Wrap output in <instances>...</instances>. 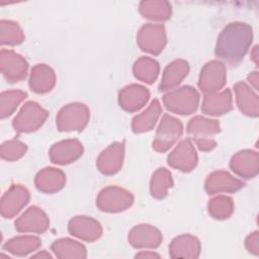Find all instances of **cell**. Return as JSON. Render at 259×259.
<instances>
[{
  "label": "cell",
  "mask_w": 259,
  "mask_h": 259,
  "mask_svg": "<svg viewBox=\"0 0 259 259\" xmlns=\"http://www.w3.org/2000/svg\"><path fill=\"white\" fill-rule=\"evenodd\" d=\"M252 41V28L245 23H231L218 37L215 55L231 64L240 62Z\"/></svg>",
  "instance_id": "6da1fadb"
},
{
  "label": "cell",
  "mask_w": 259,
  "mask_h": 259,
  "mask_svg": "<svg viewBox=\"0 0 259 259\" xmlns=\"http://www.w3.org/2000/svg\"><path fill=\"white\" fill-rule=\"evenodd\" d=\"M198 100L197 92L189 86H184L164 96L166 107L170 111L179 114H190L193 112L197 107Z\"/></svg>",
  "instance_id": "7a4b0ae2"
},
{
  "label": "cell",
  "mask_w": 259,
  "mask_h": 259,
  "mask_svg": "<svg viewBox=\"0 0 259 259\" xmlns=\"http://www.w3.org/2000/svg\"><path fill=\"white\" fill-rule=\"evenodd\" d=\"M219 132L220 124L217 120L196 116L188 123V133L192 135L198 148L202 151H209L215 147V142L211 139V136Z\"/></svg>",
  "instance_id": "3957f363"
},
{
  "label": "cell",
  "mask_w": 259,
  "mask_h": 259,
  "mask_svg": "<svg viewBox=\"0 0 259 259\" xmlns=\"http://www.w3.org/2000/svg\"><path fill=\"white\" fill-rule=\"evenodd\" d=\"M48 116V112L35 102H27L13 120V126L18 132H32L39 127Z\"/></svg>",
  "instance_id": "277c9868"
},
{
  "label": "cell",
  "mask_w": 259,
  "mask_h": 259,
  "mask_svg": "<svg viewBox=\"0 0 259 259\" xmlns=\"http://www.w3.org/2000/svg\"><path fill=\"white\" fill-rule=\"evenodd\" d=\"M182 135V123L180 120L165 114L158 127L153 147L159 152L168 150Z\"/></svg>",
  "instance_id": "5b68a950"
},
{
  "label": "cell",
  "mask_w": 259,
  "mask_h": 259,
  "mask_svg": "<svg viewBox=\"0 0 259 259\" xmlns=\"http://www.w3.org/2000/svg\"><path fill=\"white\" fill-rule=\"evenodd\" d=\"M88 117L89 111L84 104H69L59 112L58 126L60 131H80L86 125Z\"/></svg>",
  "instance_id": "8992f818"
},
{
  "label": "cell",
  "mask_w": 259,
  "mask_h": 259,
  "mask_svg": "<svg viewBox=\"0 0 259 259\" xmlns=\"http://www.w3.org/2000/svg\"><path fill=\"white\" fill-rule=\"evenodd\" d=\"M130 192L118 187H107L103 189L97 198V205L103 211H120L133 203Z\"/></svg>",
  "instance_id": "52a82bcc"
},
{
  "label": "cell",
  "mask_w": 259,
  "mask_h": 259,
  "mask_svg": "<svg viewBox=\"0 0 259 259\" xmlns=\"http://www.w3.org/2000/svg\"><path fill=\"white\" fill-rule=\"evenodd\" d=\"M1 72L9 82H17L25 78L27 71L26 61L12 51H1Z\"/></svg>",
  "instance_id": "ba28073f"
},
{
  "label": "cell",
  "mask_w": 259,
  "mask_h": 259,
  "mask_svg": "<svg viewBox=\"0 0 259 259\" xmlns=\"http://www.w3.org/2000/svg\"><path fill=\"white\" fill-rule=\"evenodd\" d=\"M226 74L224 64L218 61L207 63L201 71L199 77V87L201 91L213 93L225 84Z\"/></svg>",
  "instance_id": "9c48e42d"
},
{
  "label": "cell",
  "mask_w": 259,
  "mask_h": 259,
  "mask_svg": "<svg viewBox=\"0 0 259 259\" xmlns=\"http://www.w3.org/2000/svg\"><path fill=\"white\" fill-rule=\"evenodd\" d=\"M138 42L141 49L151 54H159L165 44V31L161 25H145L139 32Z\"/></svg>",
  "instance_id": "30bf717a"
},
{
  "label": "cell",
  "mask_w": 259,
  "mask_h": 259,
  "mask_svg": "<svg viewBox=\"0 0 259 259\" xmlns=\"http://www.w3.org/2000/svg\"><path fill=\"white\" fill-rule=\"evenodd\" d=\"M197 163L195 150L189 140L182 141L169 155L168 164L181 171H190Z\"/></svg>",
  "instance_id": "8fae6325"
},
{
  "label": "cell",
  "mask_w": 259,
  "mask_h": 259,
  "mask_svg": "<svg viewBox=\"0 0 259 259\" xmlns=\"http://www.w3.org/2000/svg\"><path fill=\"white\" fill-rule=\"evenodd\" d=\"M29 193L21 185H13L2 197L1 213L5 218L15 215L28 201Z\"/></svg>",
  "instance_id": "7c38bea8"
},
{
  "label": "cell",
  "mask_w": 259,
  "mask_h": 259,
  "mask_svg": "<svg viewBox=\"0 0 259 259\" xmlns=\"http://www.w3.org/2000/svg\"><path fill=\"white\" fill-rule=\"evenodd\" d=\"M15 228L19 232L42 233L49 228V220L40 208L31 206L15 222Z\"/></svg>",
  "instance_id": "4fadbf2b"
},
{
  "label": "cell",
  "mask_w": 259,
  "mask_h": 259,
  "mask_svg": "<svg viewBox=\"0 0 259 259\" xmlns=\"http://www.w3.org/2000/svg\"><path fill=\"white\" fill-rule=\"evenodd\" d=\"M128 242L135 248H157L162 242V235L152 226L140 225L130 232Z\"/></svg>",
  "instance_id": "5bb4252c"
},
{
  "label": "cell",
  "mask_w": 259,
  "mask_h": 259,
  "mask_svg": "<svg viewBox=\"0 0 259 259\" xmlns=\"http://www.w3.org/2000/svg\"><path fill=\"white\" fill-rule=\"evenodd\" d=\"M69 232L84 241L93 242L97 240L102 233L99 223L91 218L76 217L69 223Z\"/></svg>",
  "instance_id": "9a60e30c"
},
{
  "label": "cell",
  "mask_w": 259,
  "mask_h": 259,
  "mask_svg": "<svg viewBox=\"0 0 259 259\" xmlns=\"http://www.w3.org/2000/svg\"><path fill=\"white\" fill-rule=\"evenodd\" d=\"M172 258H197L200 254V243L191 235H182L175 238L169 246Z\"/></svg>",
  "instance_id": "2e32d148"
},
{
  "label": "cell",
  "mask_w": 259,
  "mask_h": 259,
  "mask_svg": "<svg viewBox=\"0 0 259 259\" xmlns=\"http://www.w3.org/2000/svg\"><path fill=\"white\" fill-rule=\"evenodd\" d=\"M82 145L76 140L60 142L51 149V160L56 164H68L82 155Z\"/></svg>",
  "instance_id": "e0dca14e"
},
{
  "label": "cell",
  "mask_w": 259,
  "mask_h": 259,
  "mask_svg": "<svg viewBox=\"0 0 259 259\" xmlns=\"http://www.w3.org/2000/svg\"><path fill=\"white\" fill-rule=\"evenodd\" d=\"M244 186V183L235 179L232 175L225 171H217L210 174L205 182V189L209 194L215 192H234Z\"/></svg>",
  "instance_id": "ac0fdd59"
},
{
  "label": "cell",
  "mask_w": 259,
  "mask_h": 259,
  "mask_svg": "<svg viewBox=\"0 0 259 259\" xmlns=\"http://www.w3.org/2000/svg\"><path fill=\"white\" fill-rule=\"evenodd\" d=\"M123 144L114 143L108 147L98 158L97 166L104 174H113L118 171L122 164Z\"/></svg>",
  "instance_id": "d6986e66"
},
{
  "label": "cell",
  "mask_w": 259,
  "mask_h": 259,
  "mask_svg": "<svg viewBox=\"0 0 259 259\" xmlns=\"http://www.w3.org/2000/svg\"><path fill=\"white\" fill-rule=\"evenodd\" d=\"M149 99V91L140 85H131L123 88L119 94V103L127 111H135L144 106Z\"/></svg>",
  "instance_id": "ffe728a7"
},
{
  "label": "cell",
  "mask_w": 259,
  "mask_h": 259,
  "mask_svg": "<svg viewBox=\"0 0 259 259\" xmlns=\"http://www.w3.org/2000/svg\"><path fill=\"white\" fill-rule=\"evenodd\" d=\"M231 167L242 177H253L258 171V155L253 151L240 152L232 158Z\"/></svg>",
  "instance_id": "44dd1931"
},
{
  "label": "cell",
  "mask_w": 259,
  "mask_h": 259,
  "mask_svg": "<svg viewBox=\"0 0 259 259\" xmlns=\"http://www.w3.org/2000/svg\"><path fill=\"white\" fill-rule=\"evenodd\" d=\"M232 108V96L229 89L222 93H208L203 100L202 111L209 115L228 112Z\"/></svg>",
  "instance_id": "7402d4cb"
},
{
  "label": "cell",
  "mask_w": 259,
  "mask_h": 259,
  "mask_svg": "<svg viewBox=\"0 0 259 259\" xmlns=\"http://www.w3.org/2000/svg\"><path fill=\"white\" fill-rule=\"evenodd\" d=\"M55 85L54 71L46 65H37L31 70L29 86L37 93L50 91Z\"/></svg>",
  "instance_id": "603a6c76"
},
{
  "label": "cell",
  "mask_w": 259,
  "mask_h": 259,
  "mask_svg": "<svg viewBox=\"0 0 259 259\" xmlns=\"http://www.w3.org/2000/svg\"><path fill=\"white\" fill-rule=\"evenodd\" d=\"M65 183V175L62 171L53 168L44 169L35 179L36 187L45 192L58 191Z\"/></svg>",
  "instance_id": "cb8c5ba5"
},
{
  "label": "cell",
  "mask_w": 259,
  "mask_h": 259,
  "mask_svg": "<svg viewBox=\"0 0 259 259\" xmlns=\"http://www.w3.org/2000/svg\"><path fill=\"white\" fill-rule=\"evenodd\" d=\"M52 250L58 258H86L87 252L85 247L71 239H60L54 242Z\"/></svg>",
  "instance_id": "d4e9b609"
},
{
  "label": "cell",
  "mask_w": 259,
  "mask_h": 259,
  "mask_svg": "<svg viewBox=\"0 0 259 259\" xmlns=\"http://www.w3.org/2000/svg\"><path fill=\"white\" fill-rule=\"evenodd\" d=\"M39 238L34 236H21L13 238L3 246L5 250L16 256H26L40 246Z\"/></svg>",
  "instance_id": "484cf974"
},
{
  "label": "cell",
  "mask_w": 259,
  "mask_h": 259,
  "mask_svg": "<svg viewBox=\"0 0 259 259\" xmlns=\"http://www.w3.org/2000/svg\"><path fill=\"white\" fill-rule=\"evenodd\" d=\"M188 73V64L185 61L177 60L169 64L165 69L160 90H167L178 85Z\"/></svg>",
  "instance_id": "4316f807"
},
{
  "label": "cell",
  "mask_w": 259,
  "mask_h": 259,
  "mask_svg": "<svg viewBox=\"0 0 259 259\" xmlns=\"http://www.w3.org/2000/svg\"><path fill=\"white\" fill-rule=\"evenodd\" d=\"M237 102L240 109L248 115H258V98L257 95L245 84L238 83L235 86Z\"/></svg>",
  "instance_id": "83f0119b"
},
{
  "label": "cell",
  "mask_w": 259,
  "mask_h": 259,
  "mask_svg": "<svg viewBox=\"0 0 259 259\" xmlns=\"http://www.w3.org/2000/svg\"><path fill=\"white\" fill-rule=\"evenodd\" d=\"M160 112H161L160 103L157 99H155L146 111H144L140 115H137L134 118L133 120L134 132L142 133V132L150 131L154 126L157 118L160 115Z\"/></svg>",
  "instance_id": "f1b7e54d"
},
{
  "label": "cell",
  "mask_w": 259,
  "mask_h": 259,
  "mask_svg": "<svg viewBox=\"0 0 259 259\" xmlns=\"http://www.w3.org/2000/svg\"><path fill=\"white\" fill-rule=\"evenodd\" d=\"M159 72L158 63L150 58H141L134 66V73L143 82L152 83L157 78Z\"/></svg>",
  "instance_id": "f546056e"
},
{
  "label": "cell",
  "mask_w": 259,
  "mask_h": 259,
  "mask_svg": "<svg viewBox=\"0 0 259 259\" xmlns=\"http://www.w3.org/2000/svg\"><path fill=\"white\" fill-rule=\"evenodd\" d=\"M172 186L171 174L164 168L158 169L151 180V193L156 198H162L167 194V190Z\"/></svg>",
  "instance_id": "4dcf8cb0"
},
{
  "label": "cell",
  "mask_w": 259,
  "mask_h": 259,
  "mask_svg": "<svg viewBox=\"0 0 259 259\" xmlns=\"http://www.w3.org/2000/svg\"><path fill=\"white\" fill-rule=\"evenodd\" d=\"M26 93L19 90H13V91H6L1 93V117H7L14 109L17 107V105L25 98Z\"/></svg>",
  "instance_id": "1f68e13d"
},
{
  "label": "cell",
  "mask_w": 259,
  "mask_h": 259,
  "mask_svg": "<svg viewBox=\"0 0 259 259\" xmlns=\"http://www.w3.org/2000/svg\"><path fill=\"white\" fill-rule=\"evenodd\" d=\"M209 213L218 219L224 220L229 218L233 212V200L227 196H218L209 201Z\"/></svg>",
  "instance_id": "d6a6232c"
},
{
  "label": "cell",
  "mask_w": 259,
  "mask_h": 259,
  "mask_svg": "<svg viewBox=\"0 0 259 259\" xmlns=\"http://www.w3.org/2000/svg\"><path fill=\"white\" fill-rule=\"evenodd\" d=\"M23 40V34L17 23L11 21H1V44L18 45Z\"/></svg>",
  "instance_id": "836d02e7"
},
{
  "label": "cell",
  "mask_w": 259,
  "mask_h": 259,
  "mask_svg": "<svg viewBox=\"0 0 259 259\" xmlns=\"http://www.w3.org/2000/svg\"><path fill=\"white\" fill-rule=\"evenodd\" d=\"M26 146L19 141H8L1 146V156L6 160H16L24 155Z\"/></svg>",
  "instance_id": "e575fe53"
},
{
  "label": "cell",
  "mask_w": 259,
  "mask_h": 259,
  "mask_svg": "<svg viewBox=\"0 0 259 259\" xmlns=\"http://www.w3.org/2000/svg\"><path fill=\"white\" fill-rule=\"evenodd\" d=\"M246 248L247 250L255 255H259V237H258V232H255L251 234L247 239H246Z\"/></svg>",
  "instance_id": "d590c367"
},
{
  "label": "cell",
  "mask_w": 259,
  "mask_h": 259,
  "mask_svg": "<svg viewBox=\"0 0 259 259\" xmlns=\"http://www.w3.org/2000/svg\"><path fill=\"white\" fill-rule=\"evenodd\" d=\"M135 257L136 258H160V255L151 251H142L138 253Z\"/></svg>",
  "instance_id": "8d00e7d4"
},
{
  "label": "cell",
  "mask_w": 259,
  "mask_h": 259,
  "mask_svg": "<svg viewBox=\"0 0 259 259\" xmlns=\"http://www.w3.org/2000/svg\"><path fill=\"white\" fill-rule=\"evenodd\" d=\"M31 258H52V255L50 253H48L47 251H41L39 253L32 255Z\"/></svg>",
  "instance_id": "74e56055"
},
{
  "label": "cell",
  "mask_w": 259,
  "mask_h": 259,
  "mask_svg": "<svg viewBox=\"0 0 259 259\" xmlns=\"http://www.w3.org/2000/svg\"><path fill=\"white\" fill-rule=\"evenodd\" d=\"M248 79L250 80V82H252L255 86V88H257V80H258V77H257V72H253V74H251Z\"/></svg>",
  "instance_id": "f35d334b"
}]
</instances>
